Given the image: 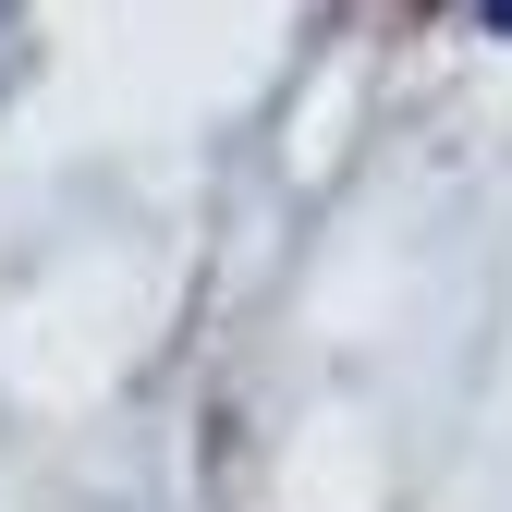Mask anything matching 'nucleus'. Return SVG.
<instances>
[{
    "label": "nucleus",
    "mask_w": 512,
    "mask_h": 512,
    "mask_svg": "<svg viewBox=\"0 0 512 512\" xmlns=\"http://www.w3.org/2000/svg\"><path fill=\"white\" fill-rule=\"evenodd\" d=\"M476 13H488V25H500V37H512V0H476Z\"/></svg>",
    "instance_id": "1"
}]
</instances>
